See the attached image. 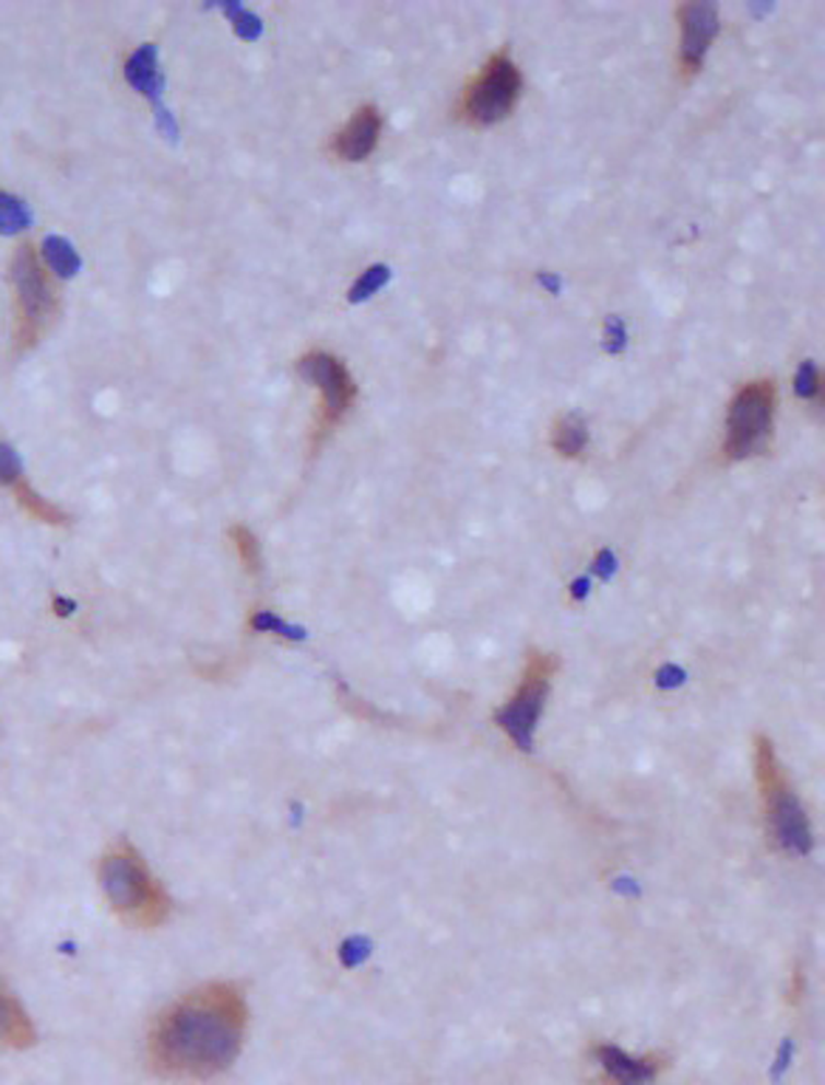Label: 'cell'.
Listing matches in <instances>:
<instances>
[{
	"mask_svg": "<svg viewBox=\"0 0 825 1085\" xmlns=\"http://www.w3.org/2000/svg\"><path fill=\"white\" fill-rule=\"evenodd\" d=\"M388 281H390V269L385 267V263H374V267L365 269V272L360 274V281H356L354 286H351L349 300L351 303L368 300L370 294L379 292V288H382Z\"/></svg>",
	"mask_w": 825,
	"mask_h": 1085,
	"instance_id": "cell-21",
	"label": "cell"
},
{
	"mask_svg": "<svg viewBox=\"0 0 825 1085\" xmlns=\"http://www.w3.org/2000/svg\"><path fill=\"white\" fill-rule=\"evenodd\" d=\"M559 670V659L554 653L532 650L526 656L523 679H520L518 693L495 712V723L506 732L511 744L523 752H532L534 730L543 716L546 698L552 693V679Z\"/></svg>",
	"mask_w": 825,
	"mask_h": 1085,
	"instance_id": "cell-6",
	"label": "cell"
},
{
	"mask_svg": "<svg viewBox=\"0 0 825 1085\" xmlns=\"http://www.w3.org/2000/svg\"><path fill=\"white\" fill-rule=\"evenodd\" d=\"M219 9L226 14V17H229V23H233V28H235V35H238L240 40H249V43L260 40V35H263V21H260L252 9H246L244 3H233V0H224V3H219Z\"/></svg>",
	"mask_w": 825,
	"mask_h": 1085,
	"instance_id": "cell-19",
	"label": "cell"
},
{
	"mask_svg": "<svg viewBox=\"0 0 825 1085\" xmlns=\"http://www.w3.org/2000/svg\"><path fill=\"white\" fill-rule=\"evenodd\" d=\"M778 388L771 379H752L741 385L727 410L723 461H746L769 450L775 433Z\"/></svg>",
	"mask_w": 825,
	"mask_h": 1085,
	"instance_id": "cell-4",
	"label": "cell"
},
{
	"mask_svg": "<svg viewBox=\"0 0 825 1085\" xmlns=\"http://www.w3.org/2000/svg\"><path fill=\"white\" fill-rule=\"evenodd\" d=\"M40 255L48 263V269H51L60 281H71V278H76V272L82 269L80 252H76L74 244H71L69 238H62V235H46L40 246Z\"/></svg>",
	"mask_w": 825,
	"mask_h": 1085,
	"instance_id": "cell-14",
	"label": "cell"
},
{
	"mask_svg": "<svg viewBox=\"0 0 825 1085\" xmlns=\"http://www.w3.org/2000/svg\"><path fill=\"white\" fill-rule=\"evenodd\" d=\"M520 91H523V74H520L518 62L511 60L506 48H500L498 55H492L481 66V71L467 82L461 105H458V117L472 128H490V125L504 122L518 105Z\"/></svg>",
	"mask_w": 825,
	"mask_h": 1085,
	"instance_id": "cell-5",
	"label": "cell"
},
{
	"mask_svg": "<svg viewBox=\"0 0 825 1085\" xmlns=\"http://www.w3.org/2000/svg\"><path fill=\"white\" fill-rule=\"evenodd\" d=\"M552 447L554 452L566 458H580L588 447V424L586 418L577 413L557 418L552 427Z\"/></svg>",
	"mask_w": 825,
	"mask_h": 1085,
	"instance_id": "cell-15",
	"label": "cell"
},
{
	"mask_svg": "<svg viewBox=\"0 0 825 1085\" xmlns=\"http://www.w3.org/2000/svg\"><path fill=\"white\" fill-rule=\"evenodd\" d=\"M14 498H17V504L26 509L32 518H37V520H43V523H51V526H62L66 520H69V515L62 512L60 506H55V504H48L43 495H37L32 486L26 484V481H21V484L14 486Z\"/></svg>",
	"mask_w": 825,
	"mask_h": 1085,
	"instance_id": "cell-17",
	"label": "cell"
},
{
	"mask_svg": "<svg viewBox=\"0 0 825 1085\" xmlns=\"http://www.w3.org/2000/svg\"><path fill=\"white\" fill-rule=\"evenodd\" d=\"M379 133H382V117L376 105H362L354 110V117L345 122L331 142V151L342 162H365L379 144Z\"/></svg>",
	"mask_w": 825,
	"mask_h": 1085,
	"instance_id": "cell-11",
	"label": "cell"
},
{
	"mask_svg": "<svg viewBox=\"0 0 825 1085\" xmlns=\"http://www.w3.org/2000/svg\"><path fill=\"white\" fill-rule=\"evenodd\" d=\"M586 597H588V577H582V580H574L571 582V600L580 602V600H586Z\"/></svg>",
	"mask_w": 825,
	"mask_h": 1085,
	"instance_id": "cell-29",
	"label": "cell"
},
{
	"mask_svg": "<svg viewBox=\"0 0 825 1085\" xmlns=\"http://www.w3.org/2000/svg\"><path fill=\"white\" fill-rule=\"evenodd\" d=\"M249 1010L233 981H212L158 1012L148 1035V1063L164 1080L207 1083L238 1060Z\"/></svg>",
	"mask_w": 825,
	"mask_h": 1085,
	"instance_id": "cell-1",
	"label": "cell"
},
{
	"mask_svg": "<svg viewBox=\"0 0 825 1085\" xmlns=\"http://www.w3.org/2000/svg\"><path fill=\"white\" fill-rule=\"evenodd\" d=\"M755 778L761 786V798L766 805V823H769V834L775 846L783 848L789 853H809L812 851V823L805 814L803 803L798 800L794 789H791L789 778L783 775L775 746L769 738H755Z\"/></svg>",
	"mask_w": 825,
	"mask_h": 1085,
	"instance_id": "cell-3",
	"label": "cell"
},
{
	"mask_svg": "<svg viewBox=\"0 0 825 1085\" xmlns=\"http://www.w3.org/2000/svg\"><path fill=\"white\" fill-rule=\"evenodd\" d=\"M12 283H14V292H17V303H21V315H23L21 337L26 342H32L37 334H40V328L46 326V320L55 315L57 308L55 292L48 286L46 274L40 272V260H37L32 246H21L17 255H14Z\"/></svg>",
	"mask_w": 825,
	"mask_h": 1085,
	"instance_id": "cell-8",
	"label": "cell"
},
{
	"mask_svg": "<svg viewBox=\"0 0 825 1085\" xmlns=\"http://www.w3.org/2000/svg\"><path fill=\"white\" fill-rule=\"evenodd\" d=\"M675 21L682 28V46H679V66H682L684 80L696 76L704 66V57L709 51V43L718 35V9L712 3H682L675 7Z\"/></svg>",
	"mask_w": 825,
	"mask_h": 1085,
	"instance_id": "cell-9",
	"label": "cell"
},
{
	"mask_svg": "<svg viewBox=\"0 0 825 1085\" xmlns=\"http://www.w3.org/2000/svg\"><path fill=\"white\" fill-rule=\"evenodd\" d=\"M540 283H546V286L552 288V292H557V288H559V283L554 281V278H549V274H540Z\"/></svg>",
	"mask_w": 825,
	"mask_h": 1085,
	"instance_id": "cell-32",
	"label": "cell"
},
{
	"mask_svg": "<svg viewBox=\"0 0 825 1085\" xmlns=\"http://www.w3.org/2000/svg\"><path fill=\"white\" fill-rule=\"evenodd\" d=\"M616 891H622V894H639V887L634 885V880H616Z\"/></svg>",
	"mask_w": 825,
	"mask_h": 1085,
	"instance_id": "cell-30",
	"label": "cell"
},
{
	"mask_svg": "<svg viewBox=\"0 0 825 1085\" xmlns=\"http://www.w3.org/2000/svg\"><path fill=\"white\" fill-rule=\"evenodd\" d=\"M605 351H611V354L622 351V345H625V328H622L620 317H611L605 322Z\"/></svg>",
	"mask_w": 825,
	"mask_h": 1085,
	"instance_id": "cell-26",
	"label": "cell"
},
{
	"mask_svg": "<svg viewBox=\"0 0 825 1085\" xmlns=\"http://www.w3.org/2000/svg\"><path fill=\"white\" fill-rule=\"evenodd\" d=\"M96 880L108 908L128 928L153 930L170 919L173 899L137 846L119 840L103 853Z\"/></svg>",
	"mask_w": 825,
	"mask_h": 1085,
	"instance_id": "cell-2",
	"label": "cell"
},
{
	"mask_svg": "<svg viewBox=\"0 0 825 1085\" xmlns=\"http://www.w3.org/2000/svg\"><path fill=\"white\" fill-rule=\"evenodd\" d=\"M229 538H233L235 549H238V557L240 563H244L246 571L252 574V577H258L260 568H263V549H260L252 529H246V526H233V529H229Z\"/></svg>",
	"mask_w": 825,
	"mask_h": 1085,
	"instance_id": "cell-20",
	"label": "cell"
},
{
	"mask_svg": "<svg viewBox=\"0 0 825 1085\" xmlns=\"http://www.w3.org/2000/svg\"><path fill=\"white\" fill-rule=\"evenodd\" d=\"M125 80L137 94H142L148 103L153 105V114L164 110V80L162 69H158V46L156 43H142V46L128 57L125 62Z\"/></svg>",
	"mask_w": 825,
	"mask_h": 1085,
	"instance_id": "cell-12",
	"label": "cell"
},
{
	"mask_svg": "<svg viewBox=\"0 0 825 1085\" xmlns=\"http://www.w3.org/2000/svg\"><path fill=\"white\" fill-rule=\"evenodd\" d=\"M684 679H687V673L682 668H675V664H662V668L656 670V687L662 689L682 687Z\"/></svg>",
	"mask_w": 825,
	"mask_h": 1085,
	"instance_id": "cell-25",
	"label": "cell"
},
{
	"mask_svg": "<svg viewBox=\"0 0 825 1085\" xmlns=\"http://www.w3.org/2000/svg\"><path fill=\"white\" fill-rule=\"evenodd\" d=\"M55 608H57V614H60V616H69L76 605L71 600H57Z\"/></svg>",
	"mask_w": 825,
	"mask_h": 1085,
	"instance_id": "cell-31",
	"label": "cell"
},
{
	"mask_svg": "<svg viewBox=\"0 0 825 1085\" xmlns=\"http://www.w3.org/2000/svg\"><path fill=\"white\" fill-rule=\"evenodd\" d=\"M370 950H374V944H370V939H365V935H351V939H345L340 947L342 967L354 969L360 967V964H365L370 956Z\"/></svg>",
	"mask_w": 825,
	"mask_h": 1085,
	"instance_id": "cell-24",
	"label": "cell"
},
{
	"mask_svg": "<svg viewBox=\"0 0 825 1085\" xmlns=\"http://www.w3.org/2000/svg\"><path fill=\"white\" fill-rule=\"evenodd\" d=\"M791 1054H794V1043H791V1040H783L778 1049V1058H775V1065H771V1080H775V1083L783 1077L786 1069L791 1065Z\"/></svg>",
	"mask_w": 825,
	"mask_h": 1085,
	"instance_id": "cell-28",
	"label": "cell"
},
{
	"mask_svg": "<svg viewBox=\"0 0 825 1085\" xmlns=\"http://www.w3.org/2000/svg\"><path fill=\"white\" fill-rule=\"evenodd\" d=\"M23 479V458L12 444L0 441V486H17Z\"/></svg>",
	"mask_w": 825,
	"mask_h": 1085,
	"instance_id": "cell-23",
	"label": "cell"
},
{
	"mask_svg": "<svg viewBox=\"0 0 825 1085\" xmlns=\"http://www.w3.org/2000/svg\"><path fill=\"white\" fill-rule=\"evenodd\" d=\"M794 393L800 399H809V402L812 399H823V376H820L817 365L812 359H805L800 365L798 376H794Z\"/></svg>",
	"mask_w": 825,
	"mask_h": 1085,
	"instance_id": "cell-22",
	"label": "cell"
},
{
	"mask_svg": "<svg viewBox=\"0 0 825 1085\" xmlns=\"http://www.w3.org/2000/svg\"><path fill=\"white\" fill-rule=\"evenodd\" d=\"M249 628L255 634H274L280 639H288V642H303L306 639V628L303 625H292V622L274 614V611H255L249 616Z\"/></svg>",
	"mask_w": 825,
	"mask_h": 1085,
	"instance_id": "cell-18",
	"label": "cell"
},
{
	"mask_svg": "<svg viewBox=\"0 0 825 1085\" xmlns=\"http://www.w3.org/2000/svg\"><path fill=\"white\" fill-rule=\"evenodd\" d=\"M297 374L322 393L320 431H334L337 424L349 416L356 399V382L351 370L345 368V362L328 351H311L297 359Z\"/></svg>",
	"mask_w": 825,
	"mask_h": 1085,
	"instance_id": "cell-7",
	"label": "cell"
},
{
	"mask_svg": "<svg viewBox=\"0 0 825 1085\" xmlns=\"http://www.w3.org/2000/svg\"><path fill=\"white\" fill-rule=\"evenodd\" d=\"M614 571H616L614 552H611V549H602V552L593 557V574H597V577H602V580H611V577H614Z\"/></svg>",
	"mask_w": 825,
	"mask_h": 1085,
	"instance_id": "cell-27",
	"label": "cell"
},
{
	"mask_svg": "<svg viewBox=\"0 0 825 1085\" xmlns=\"http://www.w3.org/2000/svg\"><path fill=\"white\" fill-rule=\"evenodd\" d=\"M593 1060L600 1063L611 1085H648L659 1077L664 1069V1058L659 1054H648V1058H634L628 1051H622L620 1046L600 1043L591 1049Z\"/></svg>",
	"mask_w": 825,
	"mask_h": 1085,
	"instance_id": "cell-10",
	"label": "cell"
},
{
	"mask_svg": "<svg viewBox=\"0 0 825 1085\" xmlns=\"http://www.w3.org/2000/svg\"><path fill=\"white\" fill-rule=\"evenodd\" d=\"M37 1043V1029L28 1012L17 1001L9 983L0 978V1046L3 1049H32Z\"/></svg>",
	"mask_w": 825,
	"mask_h": 1085,
	"instance_id": "cell-13",
	"label": "cell"
},
{
	"mask_svg": "<svg viewBox=\"0 0 825 1085\" xmlns=\"http://www.w3.org/2000/svg\"><path fill=\"white\" fill-rule=\"evenodd\" d=\"M35 221V212L23 199L12 196V192L0 190V235L12 238L17 233H26Z\"/></svg>",
	"mask_w": 825,
	"mask_h": 1085,
	"instance_id": "cell-16",
	"label": "cell"
}]
</instances>
